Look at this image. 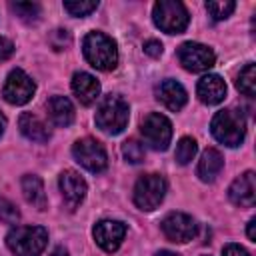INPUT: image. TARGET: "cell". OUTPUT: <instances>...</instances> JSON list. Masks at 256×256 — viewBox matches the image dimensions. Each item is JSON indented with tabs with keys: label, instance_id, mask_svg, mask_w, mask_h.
<instances>
[{
	"label": "cell",
	"instance_id": "d4e9b609",
	"mask_svg": "<svg viewBox=\"0 0 256 256\" xmlns=\"http://www.w3.org/2000/svg\"><path fill=\"white\" fill-rule=\"evenodd\" d=\"M98 8V2L94 0H74V2H64V10L70 16H88Z\"/></svg>",
	"mask_w": 256,
	"mask_h": 256
},
{
	"label": "cell",
	"instance_id": "f1b7e54d",
	"mask_svg": "<svg viewBox=\"0 0 256 256\" xmlns=\"http://www.w3.org/2000/svg\"><path fill=\"white\" fill-rule=\"evenodd\" d=\"M70 42H72V38H70V32L68 30L58 28V30H54L50 34V44H52L54 50H64L66 46H70Z\"/></svg>",
	"mask_w": 256,
	"mask_h": 256
},
{
	"label": "cell",
	"instance_id": "3957f363",
	"mask_svg": "<svg viewBox=\"0 0 256 256\" xmlns=\"http://www.w3.org/2000/svg\"><path fill=\"white\" fill-rule=\"evenodd\" d=\"M210 130L212 136L222 142L224 146H238L244 140L246 134V120L238 110L226 108V110H218L210 122Z\"/></svg>",
	"mask_w": 256,
	"mask_h": 256
},
{
	"label": "cell",
	"instance_id": "2e32d148",
	"mask_svg": "<svg viewBox=\"0 0 256 256\" xmlns=\"http://www.w3.org/2000/svg\"><path fill=\"white\" fill-rule=\"evenodd\" d=\"M72 92L76 94L80 104L90 106L100 96V82L88 72H76L72 76Z\"/></svg>",
	"mask_w": 256,
	"mask_h": 256
},
{
	"label": "cell",
	"instance_id": "ba28073f",
	"mask_svg": "<svg viewBox=\"0 0 256 256\" xmlns=\"http://www.w3.org/2000/svg\"><path fill=\"white\" fill-rule=\"evenodd\" d=\"M72 154H74L76 162L82 168H86L88 172H102L108 166L106 150H104L102 142H98L94 138L76 140L74 146H72Z\"/></svg>",
	"mask_w": 256,
	"mask_h": 256
},
{
	"label": "cell",
	"instance_id": "7402d4cb",
	"mask_svg": "<svg viewBox=\"0 0 256 256\" xmlns=\"http://www.w3.org/2000/svg\"><path fill=\"white\" fill-rule=\"evenodd\" d=\"M236 86H238V90H240L242 94H246V96H254V94H256V68H254L252 62H248V64L240 70L238 80H236Z\"/></svg>",
	"mask_w": 256,
	"mask_h": 256
},
{
	"label": "cell",
	"instance_id": "8992f818",
	"mask_svg": "<svg viewBox=\"0 0 256 256\" xmlns=\"http://www.w3.org/2000/svg\"><path fill=\"white\" fill-rule=\"evenodd\" d=\"M166 194V180L160 174H144L134 186V204L140 210H154L160 206Z\"/></svg>",
	"mask_w": 256,
	"mask_h": 256
},
{
	"label": "cell",
	"instance_id": "ffe728a7",
	"mask_svg": "<svg viewBox=\"0 0 256 256\" xmlns=\"http://www.w3.org/2000/svg\"><path fill=\"white\" fill-rule=\"evenodd\" d=\"M224 166V158L222 154L216 150V148H206L200 156V162H198V168H196V174L200 176L202 182H212L220 170Z\"/></svg>",
	"mask_w": 256,
	"mask_h": 256
},
{
	"label": "cell",
	"instance_id": "277c9868",
	"mask_svg": "<svg viewBox=\"0 0 256 256\" xmlns=\"http://www.w3.org/2000/svg\"><path fill=\"white\" fill-rule=\"evenodd\" d=\"M96 126L108 134H120L128 124V102L118 94H108L96 108Z\"/></svg>",
	"mask_w": 256,
	"mask_h": 256
},
{
	"label": "cell",
	"instance_id": "ac0fdd59",
	"mask_svg": "<svg viewBox=\"0 0 256 256\" xmlns=\"http://www.w3.org/2000/svg\"><path fill=\"white\" fill-rule=\"evenodd\" d=\"M18 128L20 132L32 140V142H48L50 140V130L48 126L32 112H22L20 118H18Z\"/></svg>",
	"mask_w": 256,
	"mask_h": 256
},
{
	"label": "cell",
	"instance_id": "e575fe53",
	"mask_svg": "<svg viewBox=\"0 0 256 256\" xmlns=\"http://www.w3.org/2000/svg\"><path fill=\"white\" fill-rule=\"evenodd\" d=\"M4 128H6V118H4V114L0 112V136L4 134Z\"/></svg>",
	"mask_w": 256,
	"mask_h": 256
},
{
	"label": "cell",
	"instance_id": "52a82bcc",
	"mask_svg": "<svg viewBox=\"0 0 256 256\" xmlns=\"http://www.w3.org/2000/svg\"><path fill=\"white\" fill-rule=\"evenodd\" d=\"M140 132L146 144L154 150H166L172 140V124L164 114H158V112H150L142 120Z\"/></svg>",
	"mask_w": 256,
	"mask_h": 256
},
{
	"label": "cell",
	"instance_id": "5b68a950",
	"mask_svg": "<svg viewBox=\"0 0 256 256\" xmlns=\"http://www.w3.org/2000/svg\"><path fill=\"white\" fill-rule=\"evenodd\" d=\"M152 18H154V24L166 34H180L186 30V26L190 22L186 6L178 0L156 2L154 10H152Z\"/></svg>",
	"mask_w": 256,
	"mask_h": 256
},
{
	"label": "cell",
	"instance_id": "836d02e7",
	"mask_svg": "<svg viewBox=\"0 0 256 256\" xmlns=\"http://www.w3.org/2000/svg\"><path fill=\"white\" fill-rule=\"evenodd\" d=\"M50 256H68V250L64 248V246H58V248H54L52 250V254Z\"/></svg>",
	"mask_w": 256,
	"mask_h": 256
},
{
	"label": "cell",
	"instance_id": "7c38bea8",
	"mask_svg": "<svg viewBox=\"0 0 256 256\" xmlns=\"http://www.w3.org/2000/svg\"><path fill=\"white\" fill-rule=\"evenodd\" d=\"M94 240L104 252H116L126 236V226L120 220H100L94 226Z\"/></svg>",
	"mask_w": 256,
	"mask_h": 256
},
{
	"label": "cell",
	"instance_id": "9c48e42d",
	"mask_svg": "<svg viewBox=\"0 0 256 256\" xmlns=\"http://www.w3.org/2000/svg\"><path fill=\"white\" fill-rule=\"evenodd\" d=\"M178 60L188 72H206L214 66V52L212 48L200 42H184L178 48Z\"/></svg>",
	"mask_w": 256,
	"mask_h": 256
},
{
	"label": "cell",
	"instance_id": "4dcf8cb0",
	"mask_svg": "<svg viewBox=\"0 0 256 256\" xmlns=\"http://www.w3.org/2000/svg\"><path fill=\"white\" fill-rule=\"evenodd\" d=\"M144 52H146L148 56H152V58H160V54H162V44H160L158 40H146V42H144Z\"/></svg>",
	"mask_w": 256,
	"mask_h": 256
},
{
	"label": "cell",
	"instance_id": "cb8c5ba5",
	"mask_svg": "<svg viewBox=\"0 0 256 256\" xmlns=\"http://www.w3.org/2000/svg\"><path fill=\"white\" fill-rule=\"evenodd\" d=\"M144 146L138 142V140H134V138H130V140H126L124 144H122V156L126 158V162H130V164H140L142 160H144Z\"/></svg>",
	"mask_w": 256,
	"mask_h": 256
},
{
	"label": "cell",
	"instance_id": "83f0119b",
	"mask_svg": "<svg viewBox=\"0 0 256 256\" xmlns=\"http://www.w3.org/2000/svg\"><path fill=\"white\" fill-rule=\"evenodd\" d=\"M0 220L4 224H16L20 220L18 208L12 202H8V200H0Z\"/></svg>",
	"mask_w": 256,
	"mask_h": 256
},
{
	"label": "cell",
	"instance_id": "4316f807",
	"mask_svg": "<svg viewBox=\"0 0 256 256\" xmlns=\"http://www.w3.org/2000/svg\"><path fill=\"white\" fill-rule=\"evenodd\" d=\"M10 6L24 22H34L40 14V6L36 2H12Z\"/></svg>",
	"mask_w": 256,
	"mask_h": 256
},
{
	"label": "cell",
	"instance_id": "f546056e",
	"mask_svg": "<svg viewBox=\"0 0 256 256\" xmlns=\"http://www.w3.org/2000/svg\"><path fill=\"white\" fill-rule=\"evenodd\" d=\"M12 54H14V44H12V40L0 36V62L8 60Z\"/></svg>",
	"mask_w": 256,
	"mask_h": 256
},
{
	"label": "cell",
	"instance_id": "7a4b0ae2",
	"mask_svg": "<svg viewBox=\"0 0 256 256\" xmlns=\"http://www.w3.org/2000/svg\"><path fill=\"white\" fill-rule=\"evenodd\" d=\"M6 244L14 256H40L48 244V232L42 226H16L8 232Z\"/></svg>",
	"mask_w": 256,
	"mask_h": 256
},
{
	"label": "cell",
	"instance_id": "44dd1931",
	"mask_svg": "<svg viewBox=\"0 0 256 256\" xmlns=\"http://www.w3.org/2000/svg\"><path fill=\"white\" fill-rule=\"evenodd\" d=\"M22 194L26 202H30L38 210H46V192H44V182L36 174H24L20 180Z\"/></svg>",
	"mask_w": 256,
	"mask_h": 256
},
{
	"label": "cell",
	"instance_id": "9a60e30c",
	"mask_svg": "<svg viewBox=\"0 0 256 256\" xmlns=\"http://www.w3.org/2000/svg\"><path fill=\"white\" fill-rule=\"evenodd\" d=\"M196 94L198 98L212 106V104H220L224 98H226V82L218 76V74H206L198 80V86H196Z\"/></svg>",
	"mask_w": 256,
	"mask_h": 256
},
{
	"label": "cell",
	"instance_id": "e0dca14e",
	"mask_svg": "<svg viewBox=\"0 0 256 256\" xmlns=\"http://www.w3.org/2000/svg\"><path fill=\"white\" fill-rule=\"evenodd\" d=\"M156 98L172 112H178L188 100L184 86L176 80H162L156 88Z\"/></svg>",
	"mask_w": 256,
	"mask_h": 256
},
{
	"label": "cell",
	"instance_id": "30bf717a",
	"mask_svg": "<svg viewBox=\"0 0 256 256\" xmlns=\"http://www.w3.org/2000/svg\"><path fill=\"white\" fill-rule=\"evenodd\" d=\"M34 92H36L34 80L26 72H22L20 68H16V70H12L8 74V78L4 82V90H2L6 102L16 104V106L30 102L32 96H34Z\"/></svg>",
	"mask_w": 256,
	"mask_h": 256
},
{
	"label": "cell",
	"instance_id": "1f68e13d",
	"mask_svg": "<svg viewBox=\"0 0 256 256\" xmlns=\"http://www.w3.org/2000/svg\"><path fill=\"white\" fill-rule=\"evenodd\" d=\"M222 256H250V254L240 244H226L222 250Z\"/></svg>",
	"mask_w": 256,
	"mask_h": 256
},
{
	"label": "cell",
	"instance_id": "6da1fadb",
	"mask_svg": "<svg viewBox=\"0 0 256 256\" xmlns=\"http://www.w3.org/2000/svg\"><path fill=\"white\" fill-rule=\"evenodd\" d=\"M82 52L88 64L94 66L96 70L108 72V70H114L118 64L116 42L104 32H88L82 42Z\"/></svg>",
	"mask_w": 256,
	"mask_h": 256
},
{
	"label": "cell",
	"instance_id": "5bb4252c",
	"mask_svg": "<svg viewBox=\"0 0 256 256\" xmlns=\"http://www.w3.org/2000/svg\"><path fill=\"white\" fill-rule=\"evenodd\" d=\"M228 198L236 206L250 208L256 202V174L248 170L242 176H238L228 188Z\"/></svg>",
	"mask_w": 256,
	"mask_h": 256
},
{
	"label": "cell",
	"instance_id": "603a6c76",
	"mask_svg": "<svg viewBox=\"0 0 256 256\" xmlns=\"http://www.w3.org/2000/svg\"><path fill=\"white\" fill-rule=\"evenodd\" d=\"M196 152H198L196 140L190 138V136H184V138H180V142H178V146H176L174 158H176L178 164H188V162L196 156Z\"/></svg>",
	"mask_w": 256,
	"mask_h": 256
},
{
	"label": "cell",
	"instance_id": "484cf974",
	"mask_svg": "<svg viewBox=\"0 0 256 256\" xmlns=\"http://www.w3.org/2000/svg\"><path fill=\"white\" fill-rule=\"evenodd\" d=\"M236 4L232 0H220V2H206V10L214 20H224L232 14Z\"/></svg>",
	"mask_w": 256,
	"mask_h": 256
},
{
	"label": "cell",
	"instance_id": "d6a6232c",
	"mask_svg": "<svg viewBox=\"0 0 256 256\" xmlns=\"http://www.w3.org/2000/svg\"><path fill=\"white\" fill-rule=\"evenodd\" d=\"M254 226H256V220L252 218V220L248 222V238H250L252 242H256V232H254Z\"/></svg>",
	"mask_w": 256,
	"mask_h": 256
},
{
	"label": "cell",
	"instance_id": "4fadbf2b",
	"mask_svg": "<svg viewBox=\"0 0 256 256\" xmlns=\"http://www.w3.org/2000/svg\"><path fill=\"white\" fill-rule=\"evenodd\" d=\"M58 186H60V192H62V198H64L66 206L70 210H76L82 204L84 196H86L84 178L74 170H64L58 178Z\"/></svg>",
	"mask_w": 256,
	"mask_h": 256
},
{
	"label": "cell",
	"instance_id": "d590c367",
	"mask_svg": "<svg viewBox=\"0 0 256 256\" xmlns=\"http://www.w3.org/2000/svg\"><path fill=\"white\" fill-rule=\"evenodd\" d=\"M156 256H180V254H176V252H170V250H160Z\"/></svg>",
	"mask_w": 256,
	"mask_h": 256
},
{
	"label": "cell",
	"instance_id": "d6986e66",
	"mask_svg": "<svg viewBox=\"0 0 256 256\" xmlns=\"http://www.w3.org/2000/svg\"><path fill=\"white\" fill-rule=\"evenodd\" d=\"M46 110L56 126H70L74 122V106L66 96H52L46 102Z\"/></svg>",
	"mask_w": 256,
	"mask_h": 256
},
{
	"label": "cell",
	"instance_id": "8fae6325",
	"mask_svg": "<svg viewBox=\"0 0 256 256\" xmlns=\"http://www.w3.org/2000/svg\"><path fill=\"white\" fill-rule=\"evenodd\" d=\"M162 232L168 240L184 244L196 236V222L184 212H172L162 220Z\"/></svg>",
	"mask_w": 256,
	"mask_h": 256
}]
</instances>
